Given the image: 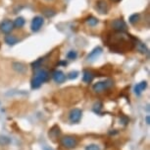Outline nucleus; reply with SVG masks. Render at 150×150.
<instances>
[{
	"instance_id": "1",
	"label": "nucleus",
	"mask_w": 150,
	"mask_h": 150,
	"mask_svg": "<svg viewBox=\"0 0 150 150\" xmlns=\"http://www.w3.org/2000/svg\"><path fill=\"white\" fill-rule=\"evenodd\" d=\"M49 72L46 69H40L36 72V74L32 80V88L33 89H38L41 86L42 83L48 81L49 79Z\"/></svg>"
},
{
	"instance_id": "2",
	"label": "nucleus",
	"mask_w": 150,
	"mask_h": 150,
	"mask_svg": "<svg viewBox=\"0 0 150 150\" xmlns=\"http://www.w3.org/2000/svg\"><path fill=\"white\" fill-rule=\"evenodd\" d=\"M61 145L66 149H74L78 145V139L72 135H65L60 140Z\"/></svg>"
},
{
	"instance_id": "3",
	"label": "nucleus",
	"mask_w": 150,
	"mask_h": 150,
	"mask_svg": "<svg viewBox=\"0 0 150 150\" xmlns=\"http://www.w3.org/2000/svg\"><path fill=\"white\" fill-rule=\"evenodd\" d=\"M113 85L112 80H104V81H99L93 84L92 90L95 93H102L106 91L107 89H109Z\"/></svg>"
},
{
	"instance_id": "4",
	"label": "nucleus",
	"mask_w": 150,
	"mask_h": 150,
	"mask_svg": "<svg viewBox=\"0 0 150 150\" xmlns=\"http://www.w3.org/2000/svg\"><path fill=\"white\" fill-rule=\"evenodd\" d=\"M81 117H83V111L81 109H73L69 114V121L72 123H80Z\"/></svg>"
},
{
	"instance_id": "5",
	"label": "nucleus",
	"mask_w": 150,
	"mask_h": 150,
	"mask_svg": "<svg viewBox=\"0 0 150 150\" xmlns=\"http://www.w3.org/2000/svg\"><path fill=\"white\" fill-rule=\"evenodd\" d=\"M43 24H44V19L41 16H35L32 21L30 29H32L33 32H38L41 29V27L43 26Z\"/></svg>"
},
{
	"instance_id": "6",
	"label": "nucleus",
	"mask_w": 150,
	"mask_h": 150,
	"mask_svg": "<svg viewBox=\"0 0 150 150\" xmlns=\"http://www.w3.org/2000/svg\"><path fill=\"white\" fill-rule=\"evenodd\" d=\"M14 29V24L13 21H11L9 19H5L0 23V31L4 34H9L12 32Z\"/></svg>"
},
{
	"instance_id": "7",
	"label": "nucleus",
	"mask_w": 150,
	"mask_h": 150,
	"mask_svg": "<svg viewBox=\"0 0 150 150\" xmlns=\"http://www.w3.org/2000/svg\"><path fill=\"white\" fill-rule=\"evenodd\" d=\"M113 30L116 32H126L127 31V24L123 19H116L112 23Z\"/></svg>"
},
{
	"instance_id": "8",
	"label": "nucleus",
	"mask_w": 150,
	"mask_h": 150,
	"mask_svg": "<svg viewBox=\"0 0 150 150\" xmlns=\"http://www.w3.org/2000/svg\"><path fill=\"white\" fill-rule=\"evenodd\" d=\"M52 77H53V80L58 84H62L66 81V75H65V73L63 71H61V70H55V71L52 73Z\"/></svg>"
},
{
	"instance_id": "9",
	"label": "nucleus",
	"mask_w": 150,
	"mask_h": 150,
	"mask_svg": "<svg viewBox=\"0 0 150 150\" xmlns=\"http://www.w3.org/2000/svg\"><path fill=\"white\" fill-rule=\"evenodd\" d=\"M108 4H107L106 1L104 0H98L96 2V10L98 11L100 14H106L108 12Z\"/></svg>"
},
{
	"instance_id": "10",
	"label": "nucleus",
	"mask_w": 150,
	"mask_h": 150,
	"mask_svg": "<svg viewBox=\"0 0 150 150\" xmlns=\"http://www.w3.org/2000/svg\"><path fill=\"white\" fill-rule=\"evenodd\" d=\"M101 53H102V47H96L95 49H93L91 52H90L88 56H87V59H88V60H95Z\"/></svg>"
},
{
	"instance_id": "11",
	"label": "nucleus",
	"mask_w": 150,
	"mask_h": 150,
	"mask_svg": "<svg viewBox=\"0 0 150 150\" xmlns=\"http://www.w3.org/2000/svg\"><path fill=\"white\" fill-rule=\"evenodd\" d=\"M147 87V82L146 81H141L140 83L137 84L134 86V93L137 96H140L141 93H142L144 90L146 89Z\"/></svg>"
},
{
	"instance_id": "12",
	"label": "nucleus",
	"mask_w": 150,
	"mask_h": 150,
	"mask_svg": "<svg viewBox=\"0 0 150 150\" xmlns=\"http://www.w3.org/2000/svg\"><path fill=\"white\" fill-rule=\"evenodd\" d=\"M4 41L8 46H14V44H16L19 42V39L14 35H7L5 37Z\"/></svg>"
},
{
	"instance_id": "13",
	"label": "nucleus",
	"mask_w": 150,
	"mask_h": 150,
	"mask_svg": "<svg viewBox=\"0 0 150 150\" xmlns=\"http://www.w3.org/2000/svg\"><path fill=\"white\" fill-rule=\"evenodd\" d=\"M93 75L92 72H90L89 70H84L83 71V81L84 83H90L92 80H93Z\"/></svg>"
},
{
	"instance_id": "14",
	"label": "nucleus",
	"mask_w": 150,
	"mask_h": 150,
	"mask_svg": "<svg viewBox=\"0 0 150 150\" xmlns=\"http://www.w3.org/2000/svg\"><path fill=\"white\" fill-rule=\"evenodd\" d=\"M13 68H14V70H16V71L19 73H25L27 70L26 66H25L23 63H21V62H14Z\"/></svg>"
},
{
	"instance_id": "15",
	"label": "nucleus",
	"mask_w": 150,
	"mask_h": 150,
	"mask_svg": "<svg viewBox=\"0 0 150 150\" xmlns=\"http://www.w3.org/2000/svg\"><path fill=\"white\" fill-rule=\"evenodd\" d=\"M25 23H26V20L23 18V17H18V18H16V19H15V21L13 22L14 28H17V29L23 28V27H24Z\"/></svg>"
},
{
	"instance_id": "16",
	"label": "nucleus",
	"mask_w": 150,
	"mask_h": 150,
	"mask_svg": "<svg viewBox=\"0 0 150 150\" xmlns=\"http://www.w3.org/2000/svg\"><path fill=\"white\" fill-rule=\"evenodd\" d=\"M135 46H137V49L140 53H144V55H145V53L148 52V49H147L145 44H143V42H135Z\"/></svg>"
},
{
	"instance_id": "17",
	"label": "nucleus",
	"mask_w": 150,
	"mask_h": 150,
	"mask_svg": "<svg viewBox=\"0 0 150 150\" xmlns=\"http://www.w3.org/2000/svg\"><path fill=\"white\" fill-rule=\"evenodd\" d=\"M86 23L88 24L90 27H95L96 25L98 24V19L91 16V17H89V18L86 19Z\"/></svg>"
},
{
	"instance_id": "18",
	"label": "nucleus",
	"mask_w": 150,
	"mask_h": 150,
	"mask_svg": "<svg viewBox=\"0 0 150 150\" xmlns=\"http://www.w3.org/2000/svg\"><path fill=\"white\" fill-rule=\"evenodd\" d=\"M139 17L140 15L138 13H134V14H132V15H131V17H129V23H131L132 25H134V24H137V22H138V20H139Z\"/></svg>"
},
{
	"instance_id": "19",
	"label": "nucleus",
	"mask_w": 150,
	"mask_h": 150,
	"mask_svg": "<svg viewBox=\"0 0 150 150\" xmlns=\"http://www.w3.org/2000/svg\"><path fill=\"white\" fill-rule=\"evenodd\" d=\"M78 57V52L76 50H70L67 53V58L70 59V60H75L76 58Z\"/></svg>"
},
{
	"instance_id": "20",
	"label": "nucleus",
	"mask_w": 150,
	"mask_h": 150,
	"mask_svg": "<svg viewBox=\"0 0 150 150\" xmlns=\"http://www.w3.org/2000/svg\"><path fill=\"white\" fill-rule=\"evenodd\" d=\"M42 61H43V58H38V60H35V62H33V63H32L33 68H38V67H40Z\"/></svg>"
},
{
	"instance_id": "21",
	"label": "nucleus",
	"mask_w": 150,
	"mask_h": 150,
	"mask_svg": "<svg viewBox=\"0 0 150 150\" xmlns=\"http://www.w3.org/2000/svg\"><path fill=\"white\" fill-rule=\"evenodd\" d=\"M43 14L46 17H52V16H54L55 15V11L54 10H51V9H45L43 10Z\"/></svg>"
},
{
	"instance_id": "22",
	"label": "nucleus",
	"mask_w": 150,
	"mask_h": 150,
	"mask_svg": "<svg viewBox=\"0 0 150 150\" xmlns=\"http://www.w3.org/2000/svg\"><path fill=\"white\" fill-rule=\"evenodd\" d=\"M86 150H100V147L97 144H88L86 147Z\"/></svg>"
},
{
	"instance_id": "23",
	"label": "nucleus",
	"mask_w": 150,
	"mask_h": 150,
	"mask_svg": "<svg viewBox=\"0 0 150 150\" xmlns=\"http://www.w3.org/2000/svg\"><path fill=\"white\" fill-rule=\"evenodd\" d=\"M78 76H79L78 71H71L69 74H68V78L69 79H76Z\"/></svg>"
},
{
	"instance_id": "24",
	"label": "nucleus",
	"mask_w": 150,
	"mask_h": 150,
	"mask_svg": "<svg viewBox=\"0 0 150 150\" xmlns=\"http://www.w3.org/2000/svg\"><path fill=\"white\" fill-rule=\"evenodd\" d=\"M145 121H146V124H149L150 123V117H149V116H146Z\"/></svg>"
},
{
	"instance_id": "25",
	"label": "nucleus",
	"mask_w": 150,
	"mask_h": 150,
	"mask_svg": "<svg viewBox=\"0 0 150 150\" xmlns=\"http://www.w3.org/2000/svg\"><path fill=\"white\" fill-rule=\"evenodd\" d=\"M43 150H53L52 148H50V147H46V146H44L43 147Z\"/></svg>"
},
{
	"instance_id": "26",
	"label": "nucleus",
	"mask_w": 150,
	"mask_h": 150,
	"mask_svg": "<svg viewBox=\"0 0 150 150\" xmlns=\"http://www.w3.org/2000/svg\"><path fill=\"white\" fill-rule=\"evenodd\" d=\"M112 1H113V2H119L120 0H112Z\"/></svg>"
},
{
	"instance_id": "27",
	"label": "nucleus",
	"mask_w": 150,
	"mask_h": 150,
	"mask_svg": "<svg viewBox=\"0 0 150 150\" xmlns=\"http://www.w3.org/2000/svg\"><path fill=\"white\" fill-rule=\"evenodd\" d=\"M47 1H50V0H47Z\"/></svg>"
}]
</instances>
